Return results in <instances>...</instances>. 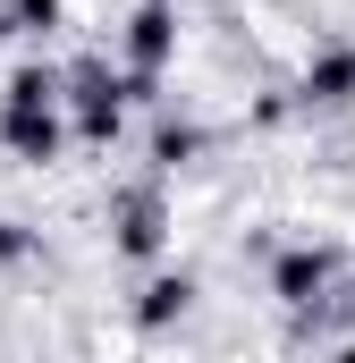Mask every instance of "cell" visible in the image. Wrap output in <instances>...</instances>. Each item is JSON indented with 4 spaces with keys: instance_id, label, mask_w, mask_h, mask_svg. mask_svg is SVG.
I'll use <instances>...</instances> for the list:
<instances>
[{
    "instance_id": "8",
    "label": "cell",
    "mask_w": 355,
    "mask_h": 363,
    "mask_svg": "<svg viewBox=\"0 0 355 363\" xmlns=\"http://www.w3.org/2000/svg\"><path fill=\"white\" fill-rule=\"evenodd\" d=\"M153 152H161V161H186V152H195V135H186V127H161V144H153Z\"/></svg>"
},
{
    "instance_id": "3",
    "label": "cell",
    "mask_w": 355,
    "mask_h": 363,
    "mask_svg": "<svg viewBox=\"0 0 355 363\" xmlns=\"http://www.w3.org/2000/svg\"><path fill=\"white\" fill-rule=\"evenodd\" d=\"M313 287H322V254H288L279 262V296L288 304H313Z\"/></svg>"
},
{
    "instance_id": "9",
    "label": "cell",
    "mask_w": 355,
    "mask_h": 363,
    "mask_svg": "<svg viewBox=\"0 0 355 363\" xmlns=\"http://www.w3.org/2000/svg\"><path fill=\"white\" fill-rule=\"evenodd\" d=\"M17 254H26V237H17V228H0V262H17Z\"/></svg>"
},
{
    "instance_id": "6",
    "label": "cell",
    "mask_w": 355,
    "mask_h": 363,
    "mask_svg": "<svg viewBox=\"0 0 355 363\" xmlns=\"http://www.w3.org/2000/svg\"><path fill=\"white\" fill-rule=\"evenodd\" d=\"M170 51V9H144L136 17V60H161Z\"/></svg>"
},
{
    "instance_id": "5",
    "label": "cell",
    "mask_w": 355,
    "mask_h": 363,
    "mask_svg": "<svg viewBox=\"0 0 355 363\" xmlns=\"http://www.w3.org/2000/svg\"><path fill=\"white\" fill-rule=\"evenodd\" d=\"M119 245H127V254H153V245H161V211H153V203H136V211H127V228H119Z\"/></svg>"
},
{
    "instance_id": "7",
    "label": "cell",
    "mask_w": 355,
    "mask_h": 363,
    "mask_svg": "<svg viewBox=\"0 0 355 363\" xmlns=\"http://www.w3.org/2000/svg\"><path fill=\"white\" fill-rule=\"evenodd\" d=\"M9 17H17V26H51V17H60V0H9Z\"/></svg>"
},
{
    "instance_id": "4",
    "label": "cell",
    "mask_w": 355,
    "mask_h": 363,
    "mask_svg": "<svg viewBox=\"0 0 355 363\" xmlns=\"http://www.w3.org/2000/svg\"><path fill=\"white\" fill-rule=\"evenodd\" d=\"M186 296H195V279L178 271V279H153L144 287V321H170V313H186Z\"/></svg>"
},
{
    "instance_id": "2",
    "label": "cell",
    "mask_w": 355,
    "mask_h": 363,
    "mask_svg": "<svg viewBox=\"0 0 355 363\" xmlns=\"http://www.w3.org/2000/svg\"><path fill=\"white\" fill-rule=\"evenodd\" d=\"M305 93H313V101H347V93H355V60H347V51H330V60L305 77Z\"/></svg>"
},
{
    "instance_id": "1",
    "label": "cell",
    "mask_w": 355,
    "mask_h": 363,
    "mask_svg": "<svg viewBox=\"0 0 355 363\" xmlns=\"http://www.w3.org/2000/svg\"><path fill=\"white\" fill-rule=\"evenodd\" d=\"M9 144H17V152H34V161H51V144H60L51 110H26V101H9Z\"/></svg>"
}]
</instances>
